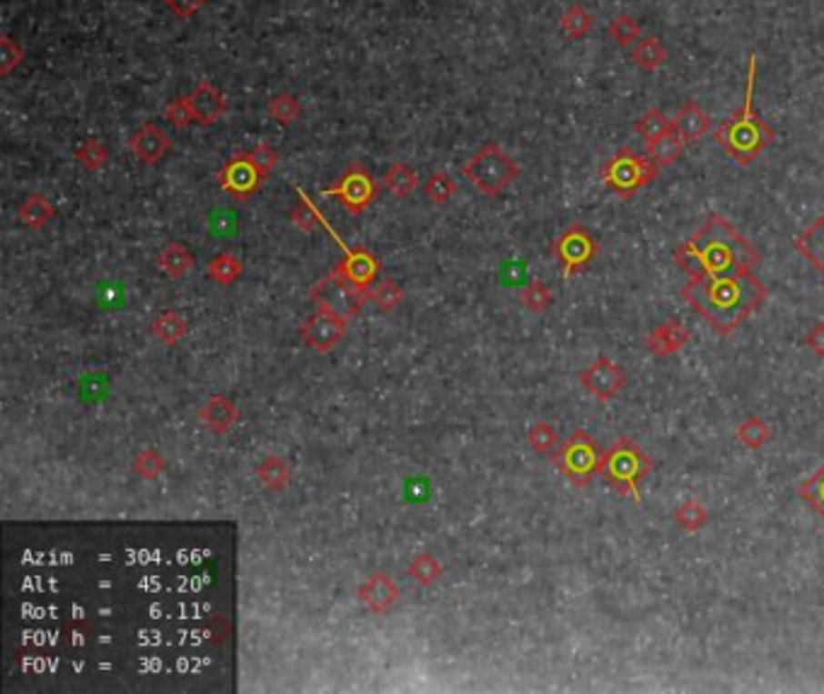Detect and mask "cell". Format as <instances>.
Segmentation results:
<instances>
[{"mask_svg": "<svg viewBox=\"0 0 824 694\" xmlns=\"http://www.w3.org/2000/svg\"><path fill=\"white\" fill-rule=\"evenodd\" d=\"M382 186H387L389 192L395 194L397 198H407L416 192L418 186V175L411 165L407 163H395L387 170V175L382 177Z\"/></svg>", "mask_w": 824, "mask_h": 694, "instance_id": "83f0119b", "label": "cell"}, {"mask_svg": "<svg viewBox=\"0 0 824 694\" xmlns=\"http://www.w3.org/2000/svg\"><path fill=\"white\" fill-rule=\"evenodd\" d=\"M186 102H189V109L194 114V121L201 124V126H213L227 112L226 95L220 93L218 87L208 83V80H201L194 87V93L186 97Z\"/></svg>", "mask_w": 824, "mask_h": 694, "instance_id": "e0dca14e", "label": "cell"}, {"mask_svg": "<svg viewBox=\"0 0 824 694\" xmlns=\"http://www.w3.org/2000/svg\"><path fill=\"white\" fill-rule=\"evenodd\" d=\"M634 58H636V64L641 65V68H646V71H653V68H658V65L665 61V49H662V44L658 42V39L650 36V39H643V42L636 46Z\"/></svg>", "mask_w": 824, "mask_h": 694, "instance_id": "b9f144b4", "label": "cell"}, {"mask_svg": "<svg viewBox=\"0 0 824 694\" xmlns=\"http://www.w3.org/2000/svg\"><path fill=\"white\" fill-rule=\"evenodd\" d=\"M206 271H208V278L216 281L218 286H233L242 277L245 264L233 252H223V255L213 256L208 267H206Z\"/></svg>", "mask_w": 824, "mask_h": 694, "instance_id": "f1b7e54d", "label": "cell"}, {"mask_svg": "<svg viewBox=\"0 0 824 694\" xmlns=\"http://www.w3.org/2000/svg\"><path fill=\"white\" fill-rule=\"evenodd\" d=\"M658 177V165L650 157L636 156L631 148L617 150V156L602 167L605 185L619 196H634L638 189Z\"/></svg>", "mask_w": 824, "mask_h": 694, "instance_id": "52a82bcc", "label": "cell"}, {"mask_svg": "<svg viewBox=\"0 0 824 694\" xmlns=\"http://www.w3.org/2000/svg\"><path fill=\"white\" fill-rule=\"evenodd\" d=\"M25 49L15 42L13 36H3L0 39V75H10V73L22 64Z\"/></svg>", "mask_w": 824, "mask_h": 694, "instance_id": "7bdbcfd3", "label": "cell"}, {"mask_svg": "<svg viewBox=\"0 0 824 694\" xmlns=\"http://www.w3.org/2000/svg\"><path fill=\"white\" fill-rule=\"evenodd\" d=\"M169 13H175L182 20H189L206 5V0H163Z\"/></svg>", "mask_w": 824, "mask_h": 694, "instance_id": "c3c4849f", "label": "cell"}, {"mask_svg": "<svg viewBox=\"0 0 824 694\" xmlns=\"http://www.w3.org/2000/svg\"><path fill=\"white\" fill-rule=\"evenodd\" d=\"M399 586L389 574L385 571H375L360 583L358 588V600L360 605L373 612V615H387L389 609L395 608L399 602Z\"/></svg>", "mask_w": 824, "mask_h": 694, "instance_id": "9a60e30c", "label": "cell"}, {"mask_svg": "<svg viewBox=\"0 0 824 694\" xmlns=\"http://www.w3.org/2000/svg\"><path fill=\"white\" fill-rule=\"evenodd\" d=\"M370 300H373L380 310H385V312L395 310V307H399L404 300L402 286L397 284L395 278H385V281H380L377 286H373V291H370Z\"/></svg>", "mask_w": 824, "mask_h": 694, "instance_id": "ab89813d", "label": "cell"}, {"mask_svg": "<svg viewBox=\"0 0 824 694\" xmlns=\"http://www.w3.org/2000/svg\"><path fill=\"white\" fill-rule=\"evenodd\" d=\"M684 146H687V141H684L682 136H679L675 131V126H672L668 131V134L660 136L658 141L650 143V146H648V157L653 160V163L658 165V167H665V165L677 163V160L682 157Z\"/></svg>", "mask_w": 824, "mask_h": 694, "instance_id": "4316f807", "label": "cell"}, {"mask_svg": "<svg viewBox=\"0 0 824 694\" xmlns=\"http://www.w3.org/2000/svg\"><path fill=\"white\" fill-rule=\"evenodd\" d=\"M249 157H252V163L256 165V170H259L261 177L266 179L268 175H271V170L276 167V163H278V150H276L274 146H268V143H259L256 148L249 150Z\"/></svg>", "mask_w": 824, "mask_h": 694, "instance_id": "bcb514c9", "label": "cell"}, {"mask_svg": "<svg viewBox=\"0 0 824 694\" xmlns=\"http://www.w3.org/2000/svg\"><path fill=\"white\" fill-rule=\"evenodd\" d=\"M407 574H409L411 581H416V586L430 588V586H436V583L440 581V576L445 574V568L433 552H418L414 559H411L409 567H407Z\"/></svg>", "mask_w": 824, "mask_h": 694, "instance_id": "484cf974", "label": "cell"}, {"mask_svg": "<svg viewBox=\"0 0 824 694\" xmlns=\"http://www.w3.org/2000/svg\"><path fill=\"white\" fill-rule=\"evenodd\" d=\"M163 116L175 128H186L191 121H194V114H191L186 97H179V99H172V102H167V105H165Z\"/></svg>", "mask_w": 824, "mask_h": 694, "instance_id": "f6af8a7d", "label": "cell"}, {"mask_svg": "<svg viewBox=\"0 0 824 694\" xmlns=\"http://www.w3.org/2000/svg\"><path fill=\"white\" fill-rule=\"evenodd\" d=\"M134 475H138L143 482H156L157 477L165 475V469H167V460H165V455L156 448H143L141 453L134 458Z\"/></svg>", "mask_w": 824, "mask_h": 694, "instance_id": "4dcf8cb0", "label": "cell"}, {"mask_svg": "<svg viewBox=\"0 0 824 694\" xmlns=\"http://www.w3.org/2000/svg\"><path fill=\"white\" fill-rule=\"evenodd\" d=\"M254 475H256V479H259L264 489L283 491L290 484V479H293V469H290V462L286 458H281V455H266L256 465Z\"/></svg>", "mask_w": 824, "mask_h": 694, "instance_id": "ffe728a7", "label": "cell"}, {"mask_svg": "<svg viewBox=\"0 0 824 694\" xmlns=\"http://www.w3.org/2000/svg\"><path fill=\"white\" fill-rule=\"evenodd\" d=\"M348 319L331 310L317 307L315 315L305 319L300 327V337H303L305 347H310L315 354H329L331 348L338 347V341L344 339Z\"/></svg>", "mask_w": 824, "mask_h": 694, "instance_id": "4fadbf2b", "label": "cell"}, {"mask_svg": "<svg viewBox=\"0 0 824 694\" xmlns=\"http://www.w3.org/2000/svg\"><path fill=\"white\" fill-rule=\"evenodd\" d=\"M598 249L599 247L595 237L580 223H573L571 227H566L564 233L558 235L554 245H551V252L558 259V264L564 267V277H576L585 264H590L595 259Z\"/></svg>", "mask_w": 824, "mask_h": 694, "instance_id": "30bf717a", "label": "cell"}, {"mask_svg": "<svg viewBox=\"0 0 824 694\" xmlns=\"http://www.w3.org/2000/svg\"><path fill=\"white\" fill-rule=\"evenodd\" d=\"M325 196L337 198L351 216H360L367 206L375 204V198L380 196V185L375 182L367 167L360 163H351L338 177V182L329 189H325Z\"/></svg>", "mask_w": 824, "mask_h": 694, "instance_id": "ba28073f", "label": "cell"}, {"mask_svg": "<svg viewBox=\"0 0 824 694\" xmlns=\"http://www.w3.org/2000/svg\"><path fill=\"white\" fill-rule=\"evenodd\" d=\"M675 262L689 277L754 269L759 252L723 216L713 213L689 240L675 249Z\"/></svg>", "mask_w": 824, "mask_h": 694, "instance_id": "7a4b0ae2", "label": "cell"}, {"mask_svg": "<svg viewBox=\"0 0 824 694\" xmlns=\"http://www.w3.org/2000/svg\"><path fill=\"white\" fill-rule=\"evenodd\" d=\"M297 196H300V201H297V206L293 208V213H290V223H293L297 230H303V233H312V230H315L317 226L329 227V223L325 220V216H322L317 206L312 204L310 198H307V194L297 192Z\"/></svg>", "mask_w": 824, "mask_h": 694, "instance_id": "1f68e13d", "label": "cell"}, {"mask_svg": "<svg viewBox=\"0 0 824 694\" xmlns=\"http://www.w3.org/2000/svg\"><path fill=\"white\" fill-rule=\"evenodd\" d=\"M465 177L474 185L477 192H481L484 196L494 198L498 194H503L507 186L513 185L520 167L515 163L513 157L507 156L506 150L496 146V143H487L484 148H479L469 160L465 163Z\"/></svg>", "mask_w": 824, "mask_h": 694, "instance_id": "5b68a950", "label": "cell"}, {"mask_svg": "<svg viewBox=\"0 0 824 694\" xmlns=\"http://www.w3.org/2000/svg\"><path fill=\"white\" fill-rule=\"evenodd\" d=\"M528 443L537 455H554L561 448V438H558L557 428L547 421H537L529 426L528 431Z\"/></svg>", "mask_w": 824, "mask_h": 694, "instance_id": "836d02e7", "label": "cell"}, {"mask_svg": "<svg viewBox=\"0 0 824 694\" xmlns=\"http://www.w3.org/2000/svg\"><path fill=\"white\" fill-rule=\"evenodd\" d=\"M754 83H757V56H749V75H747V93L745 102L733 116H728L726 121H720L713 138L718 146L726 148V153L733 157L735 163L749 165L754 163L759 153L767 146L774 143V128L764 124V119H759L752 109V93Z\"/></svg>", "mask_w": 824, "mask_h": 694, "instance_id": "3957f363", "label": "cell"}, {"mask_svg": "<svg viewBox=\"0 0 824 694\" xmlns=\"http://www.w3.org/2000/svg\"><path fill=\"white\" fill-rule=\"evenodd\" d=\"M310 297L317 307L337 312V315H341V317L348 319V322H351V319L363 310V305L370 300L367 296L356 291V288L334 269H331L325 278H319L317 284L312 286Z\"/></svg>", "mask_w": 824, "mask_h": 694, "instance_id": "9c48e42d", "label": "cell"}, {"mask_svg": "<svg viewBox=\"0 0 824 694\" xmlns=\"http://www.w3.org/2000/svg\"><path fill=\"white\" fill-rule=\"evenodd\" d=\"M580 385L588 395H592L598 402L607 404L612 402L614 397L621 395V390L627 387L628 376L627 370L621 368L619 363L612 361L609 356H599L580 373Z\"/></svg>", "mask_w": 824, "mask_h": 694, "instance_id": "8fae6325", "label": "cell"}, {"mask_svg": "<svg viewBox=\"0 0 824 694\" xmlns=\"http://www.w3.org/2000/svg\"><path fill=\"white\" fill-rule=\"evenodd\" d=\"M769 291L752 269L698 274L684 284L682 297L716 329L728 337L759 310Z\"/></svg>", "mask_w": 824, "mask_h": 694, "instance_id": "6da1fadb", "label": "cell"}, {"mask_svg": "<svg viewBox=\"0 0 824 694\" xmlns=\"http://www.w3.org/2000/svg\"><path fill=\"white\" fill-rule=\"evenodd\" d=\"M128 148L134 153L143 165H157L163 163L165 156L172 148V141H169L167 131L163 126H157L153 121L148 124H143L131 134L128 138Z\"/></svg>", "mask_w": 824, "mask_h": 694, "instance_id": "2e32d148", "label": "cell"}, {"mask_svg": "<svg viewBox=\"0 0 824 694\" xmlns=\"http://www.w3.org/2000/svg\"><path fill=\"white\" fill-rule=\"evenodd\" d=\"M774 431H771V426L759 417H749L745 418L740 426H738V431H735V438L740 440L742 446L749 448V450H759L771 440Z\"/></svg>", "mask_w": 824, "mask_h": 694, "instance_id": "f546056e", "label": "cell"}, {"mask_svg": "<svg viewBox=\"0 0 824 694\" xmlns=\"http://www.w3.org/2000/svg\"><path fill=\"white\" fill-rule=\"evenodd\" d=\"M689 339H691L689 329H687L679 319L672 317L668 319V322H660V325L648 334L646 344H648L650 354L662 358V356H672L677 354V351H682V348L689 344Z\"/></svg>", "mask_w": 824, "mask_h": 694, "instance_id": "d6986e66", "label": "cell"}, {"mask_svg": "<svg viewBox=\"0 0 824 694\" xmlns=\"http://www.w3.org/2000/svg\"><path fill=\"white\" fill-rule=\"evenodd\" d=\"M602 458H605V448L599 446V440L595 436H590L583 428H576L568 436V440L561 443L557 453L551 455L558 472L573 487H588L599 475Z\"/></svg>", "mask_w": 824, "mask_h": 694, "instance_id": "8992f818", "label": "cell"}, {"mask_svg": "<svg viewBox=\"0 0 824 694\" xmlns=\"http://www.w3.org/2000/svg\"><path fill=\"white\" fill-rule=\"evenodd\" d=\"M805 347L810 348L812 354L824 358V322H818V325H812V329L805 334Z\"/></svg>", "mask_w": 824, "mask_h": 694, "instance_id": "681fc988", "label": "cell"}, {"mask_svg": "<svg viewBox=\"0 0 824 694\" xmlns=\"http://www.w3.org/2000/svg\"><path fill=\"white\" fill-rule=\"evenodd\" d=\"M653 469V460L643 453V448L628 436H619L605 450L599 477L624 498L641 501V482Z\"/></svg>", "mask_w": 824, "mask_h": 694, "instance_id": "277c9868", "label": "cell"}, {"mask_svg": "<svg viewBox=\"0 0 824 694\" xmlns=\"http://www.w3.org/2000/svg\"><path fill=\"white\" fill-rule=\"evenodd\" d=\"M75 160H78L87 172H97L102 170V167H106V163H109V150H106L105 143L97 141V138H87V141L75 150Z\"/></svg>", "mask_w": 824, "mask_h": 694, "instance_id": "74e56055", "label": "cell"}, {"mask_svg": "<svg viewBox=\"0 0 824 694\" xmlns=\"http://www.w3.org/2000/svg\"><path fill=\"white\" fill-rule=\"evenodd\" d=\"M675 523L682 528L684 532H698L701 528H706L708 523V510L704 508V503L697 498H687L677 506L675 510Z\"/></svg>", "mask_w": 824, "mask_h": 694, "instance_id": "d6a6232c", "label": "cell"}, {"mask_svg": "<svg viewBox=\"0 0 824 694\" xmlns=\"http://www.w3.org/2000/svg\"><path fill=\"white\" fill-rule=\"evenodd\" d=\"M150 329H153V337H156L160 344H165V347H175V344H179V341L186 337L189 325H186V319H184L179 312L165 310L157 315Z\"/></svg>", "mask_w": 824, "mask_h": 694, "instance_id": "d4e9b609", "label": "cell"}, {"mask_svg": "<svg viewBox=\"0 0 824 694\" xmlns=\"http://www.w3.org/2000/svg\"><path fill=\"white\" fill-rule=\"evenodd\" d=\"M609 32H612V36L621 44V46H628V44H634L636 39H638V25H636L631 17H627V15L617 17V20L612 22Z\"/></svg>", "mask_w": 824, "mask_h": 694, "instance_id": "7dc6e473", "label": "cell"}, {"mask_svg": "<svg viewBox=\"0 0 824 694\" xmlns=\"http://www.w3.org/2000/svg\"><path fill=\"white\" fill-rule=\"evenodd\" d=\"M457 192V185H455V179L450 175H445V172H433L430 179L426 182V196H428L430 204L443 206L447 204L452 196Z\"/></svg>", "mask_w": 824, "mask_h": 694, "instance_id": "60d3db41", "label": "cell"}, {"mask_svg": "<svg viewBox=\"0 0 824 694\" xmlns=\"http://www.w3.org/2000/svg\"><path fill=\"white\" fill-rule=\"evenodd\" d=\"M520 303L528 307L532 315H544V312L549 310L551 303H554V293L544 281H532V284L525 286V291L520 293Z\"/></svg>", "mask_w": 824, "mask_h": 694, "instance_id": "8d00e7d4", "label": "cell"}, {"mask_svg": "<svg viewBox=\"0 0 824 694\" xmlns=\"http://www.w3.org/2000/svg\"><path fill=\"white\" fill-rule=\"evenodd\" d=\"M672 126H675V131L682 136L684 141L691 143L698 141V138H704L706 131L711 128V119H708V114L701 112L694 102H689V105H684L682 109H679V114H677L675 121H672Z\"/></svg>", "mask_w": 824, "mask_h": 694, "instance_id": "603a6c76", "label": "cell"}, {"mask_svg": "<svg viewBox=\"0 0 824 694\" xmlns=\"http://www.w3.org/2000/svg\"><path fill=\"white\" fill-rule=\"evenodd\" d=\"M669 128H672V121H669L668 116H662L660 109H648L641 119L636 121L634 131L646 141V146H650V143L658 141L660 136L668 134Z\"/></svg>", "mask_w": 824, "mask_h": 694, "instance_id": "d590c367", "label": "cell"}, {"mask_svg": "<svg viewBox=\"0 0 824 694\" xmlns=\"http://www.w3.org/2000/svg\"><path fill=\"white\" fill-rule=\"evenodd\" d=\"M266 112L271 119L283 124V126H288V124H296V121L303 116V106H300L297 97H293V95L288 93H281L268 102Z\"/></svg>", "mask_w": 824, "mask_h": 694, "instance_id": "e575fe53", "label": "cell"}, {"mask_svg": "<svg viewBox=\"0 0 824 694\" xmlns=\"http://www.w3.org/2000/svg\"><path fill=\"white\" fill-rule=\"evenodd\" d=\"M240 407L226 395L208 397L201 409H198V421L216 436H226L240 424Z\"/></svg>", "mask_w": 824, "mask_h": 694, "instance_id": "ac0fdd59", "label": "cell"}, {"mask_svg": "<svg viewBox=\"0 0 824 694\" xmlns=\"http://www.w3.org/2000/svg\"><path fill=\"white\" fill-rule=\"evenodd\" d=\"M157 264H160V269H163L172 281H182V278L194 269V255L184 247L182 242H167V245L160 249V255H157Z\"/></svg>", "mask_w": 824, "mask_h": 694, "instance_id": "cb8c5ba5", "label": "cell"}, {"mask_svg": "<svg viewBox=\"0 0 824 694\" xmlns=\"http://www.w3.org/2000/svg\"><path fill=\"white\" fill-rule=\"evenodd\" d=\"M334 271L341 274L356 291L370 297L375 278L380 277V259L375 256V252H370L366 247L346 249L344 259L334 267Z\"/></svg>", "mask_w": 824, "mask_h": 694, "instance_id": "5bb4252c", "label": "cell"}, {"mask_svg": "<svg viewBox=\"0 0 824 694\" xmlns=\"http://www.w3.org/2000/svg\"><path fill=\"white\" fill-rule=\"evenodd\" d=\"M218 185L223 192H227L235 201H247L254 194L259 192L264 185V177L256 170V165L252 163L249 153H235L216 175Z\"/></svg>", "mask_w": 824, "mask_h": 694, "instance_id": "7c38bea8", "label": "cell"}, {"mask_svg": "<svg viewBox=\"0 0 824 694\" xmlns=\"http://www.w3.org/2000/svg\"><path fill=\"white\" fill-rule=\"evenodd\" d=\"M798 494L810 503L812 510L824 520V462L798 487Z\"/></svg>", "mask_w": 824, "mask_h": 694, "instance_id": "f35d334b", "label": "cell"}, {"mask_svg": "<svg viewBox=\"0 0 824 694\" xmlns=\"http://www.w3.org/2000/svg\"><path fill=\"white\" fill-rule=\"evenodd\" d=\"M54 216H56V208L44 194H29L17 211L20 223L27 226L29 230H44L54 220Z\"/></svg>", "mask_w": 824, "mask_h": 694, "instance_id": "7402d4cb", "label": "cell"}, {"mask_svg": "<svg viewBox=\"0 0 824 694\" xmlns=\"http://www.w3.org/2000/svg\"><path fill=\"white\" fill-rule=\"evenodd\" d=\"M561 27H564L566 35L573 36V39H578V36H583L585 32L592 27V17L585 13L580 5H573L566 10L564 20H561Z\"/></svg>", "mask_w": 824, "mask_h": 694, "instance_id": "ee69618b", "label": "cell"}, {"mask_svg": "<svg viewBox=\"0 0 824 694\" xmlns=\"http://www.w3.org/2000/svg\"><path fill=\"white\" fill-rule=\"evenodd\" d=\"M796 249L824 277V213L796 237Z\"/></svg>", "mask_w": 824, "mask_h": 694, "instance_id": "44dd1931", "label": "cell"}]
</instances>
